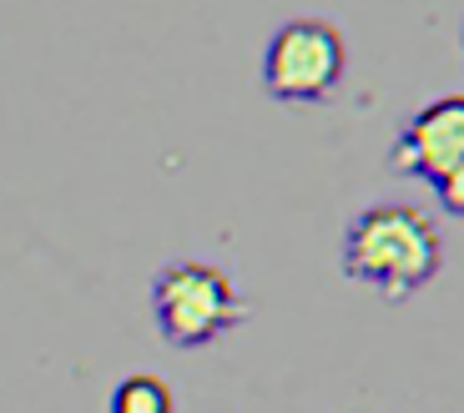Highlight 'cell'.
<instances>
[{"label": "cell", "mask_w": 464, "mask_h": 413, "mask_svg": "<svg viewBox=\"0 0 464 413\" xmlns=\"http://www.w3.org/2000/svg\"><path fill=\"white\" fill-rule=\"evenodd\" d=\"M338 263L353 283H369L389 303H404L419 287H430L444 267V237L430 212L409 202H379L348 222Z\"/></svg>", "instance_id": "1"}, {"label": "cell", "mask_w": 464, "mask_h": 413, "mask_svg": "<svg viewBox=\"0 0 464 413\" xmlns=\"http://www.w3.org/2000/svg\"><path fill=\"white\" fill-rule=\"evenodd\" d=\"M151 318L172 348H212L247 318V303L227 267L177 257L151 277Z\"/></svg>", "instance_id": "2"}, {"label": "cell", "mask_w": 464, "mask_h": 413, "mask_svg": "<svg viewBox=\"0 0 464 413\" xmlns=\"http://www.w3.org/2000/svg\"><path fill=\"white\" fill-rule=\"evenodd\" d=\"M343 76H348L343 31L334 21H318V15L283 21L263 51V86L273 101L318 106L343 86Z\"/></svg>", "instance_id": "3"}, {"label": "cell", "mask_w": 464, "mask_h": 413, "mask_svg": "<svg viewBox=\"0 0 464 413\" xmlns=\"http://www.w3.org/2000/svg\"><path fill=\"white\" fill-rule=\"evenodd\" d=\"M459 161H464V91L419 106L399 127V141H394V167L430 187L444 172H454Z\"/></svg>", "instance_id": "4"}, {"label": "cell", "mask_w": 464, "mask_h": 413, "mask_svg": "<svg viewBox=\"0 0 464 413\" xmlns=\"http://www.w3.org/2000/svg\"><path fill=\"white\" fill-rule=\"evenodd\" d=\"M111 413H177V393L157 373H131L111 389Z\"/></svg>", "instance_id": "5"}, {"label": "cell", "mask_w": 464, "mask_h": 413, "mask_svg": "<svg viewBox=\"0 0 464 413\" xmlns=\"http://www.w3.org/2000/svg\"><path fill=\"white\" fill-rule=\"evenodd\" d=\"M434 197H440V206L450 212V217H464V161L434 182Z\"/></svg>", "instance_id": "6"}]
</instances>
